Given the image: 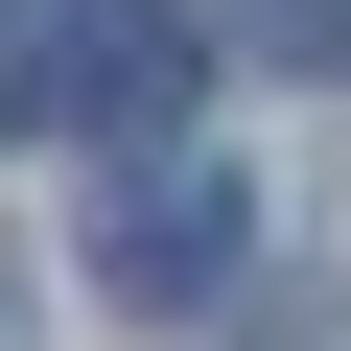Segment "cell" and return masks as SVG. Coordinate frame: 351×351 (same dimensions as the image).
<instances>
[{
	"instance_id": "1",
	"label": "cell",
	"mask_w": 351,
	"mask_h": 351,
	"mask_svg": "<svg viewBox=\"0 0 351 351\" xmlns=\"http://www.w3.org/2000/svg\"><path fill=\"white\" fill-rule=\"evenodd\" d=\"M234 234H258V188H234V164L141 141V188H117V304H211V281H234Z\"/></svg>"
},
{
	"instance_id": "2",
	"label": "cell",
	"mask_w": 351,
	"mask_h": 351,
	"mask_svg": "<svg viewBox=\"0 0 351 351\" xmlns=\"http://www.w3.org/2000/svg\"><path fill=\"white\" fill-rule=\"evenodd\" d=\"M47 94L94 141H188V24H164V0H71L47 24Z\"/></svg>"
},
{
	"instance_id": "3",
	"label": "cell",
	"mask_w": 351,
	"mask_h": 351,
	"mask_svg": "<svg viewBox=\"0 0 351 351\" xmlns=\"http://www.w3.org/2000/svg\"><path fill=\"white\" fill-rule=\"evenodd\" d=\"M258 47H304V71H328V47H351V0H258Z\"/></svg>"
},
{
	"instance_id": "4",
	"label": "cell",
	"mask_w": 351,
	"mask_h": 351,
	"mask_svg": "<svg viewBox=\"0 0 351 351\" xmlns=\"http://www.w3.org/2000/svg\"><path fill=\"white\" fill-rule=\"evenodd\" d=\"M0 351H24V258H0Z\"/></svg>"
}]
</instances>
